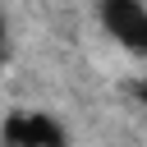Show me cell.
<instances>
[{"label":"cell","mask_w":147,"mask_h":147,"mask_svg":"<svg viewBox=\"0 0 147 147\" xmlns=\"http://www.w3.org/2000/svg\"><path fill=\"white\" fill-rule=\"evenodd\" d=\"M96 18L129 55L147 60V5H138V0H106V5H96Z\"/></svg>","instance_id":"obj_1"},{"label":"cell","mask_w":147,"mask_h":147,"mask_svg":"<svg viewBox=\"0 0 147 147\" xmlns=\"http://www.w3.org/2000/svg\"><path fill=\"white\" fill-rule=\"evenodd\" d=\"M5 142L9 147H64V124L46 110H18L5 119Z\"/></svg>","instance_id":"obj_2"},{"label":"cell","mask_w":147,"mask_h":147,"mask_svg":"<svg viewBox=\"0 0 147 147\" xmlns=\"http://www.w3.org/2000/svg\"><path fill=\"white\" fill-rule=\"evenodd\" d=\"M138 101H142V106H147V78H142V83H138Z\"/></svg>","instance_id":"obj_3"},{"label":"cell","mask_w":147,"mask_h":147,"mask_svg":"<svg viewBox=\"0 0 147 147\" xmlns=\"http://www.w3.org/2000/svg\"><path fill=\"white\" fill-rule=\"evenodd\" d=\"M0 41H5V23H0Z\"/></svg>","instance_id":"obj_4"}]
</instances>
